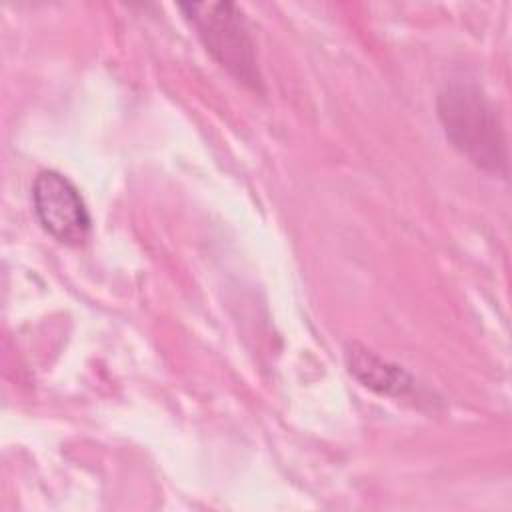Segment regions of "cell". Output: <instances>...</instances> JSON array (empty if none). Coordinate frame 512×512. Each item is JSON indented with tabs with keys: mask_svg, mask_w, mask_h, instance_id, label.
<instances>
[{
	"mask_svg": "<svg viewBox=\"0 0 512 512\" xmlns=\"http://www.w3.org/2000/svg\"><path fill=\"white\" fill-rule=\"evenodd\" d=\"M436 112L450 144L476 168L506 178L508 146L500 114L472 82H450L436 98Z\"/></svg>",
	"mask_w": 512,
	"mask_h": 512,
	"instance_id": "1",
	"label": "cell"
},
{
	"mask_svg": "<svg viewBox=\"0 0 512 512\" xmlns=\"http://www.w3.org/2000/svg\"><path fill=\"white\" fill-rule=\"evenodd\" d=\"M182 16L194 26L210 56L252 92H264L256 44L244 12L232 2L178 4Z\"/></svg>",
	"mask_w": 512,
	"mask_h": 512,
	"instance_id": "2",
	"label": "cell"
},
{
	"mask_svg": "<svg viewBox=\"0 0 512 512\" xmlns=\"http://www.w3.org/2000/svg\"><path fill=\"white\" fill-rule=\"evenodd\" d=\"M32 204L42 228L66 246H82L90 214L78 188L56 170H42L32 184Z\"/></svg>",
	"mask_w": 512,
	"mask_h": 512,
	"instance_id": "3",
	"label": "cell"
},
{
	"mask_svg": "<svg viewBox=\"0 0 512 512\" xmlns=\"http://www.w3.org/2000/svg\"><path fill=\"white\" fill-rule=\"evenodd\" d=\"M350 374L366 388L394 398H404L416 390V380L398 364H392L362 346L346 348Z\"/></svg>",
	"mask_w": 512,
	"mask_h": 512,
	"instance_id": "4",
	"label": "cell"
}]
</instances>
